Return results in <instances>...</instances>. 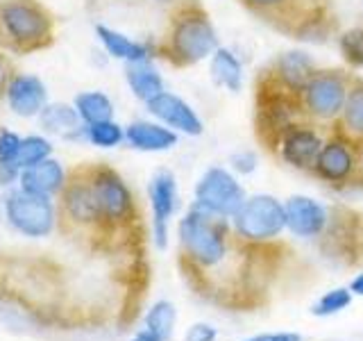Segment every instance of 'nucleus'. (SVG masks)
<instances>
[{"label": "nucleus", "instance_id": "nucleus-1", "mask_svg": "<svg viewBox=\"0 0 363 341\" xmlns=\"http://www.w3.org/2000/svg\"><path fill=\"white\" fill-rule=\"evenodd\" d=\"M179 269L189 287L202 298L225 307H245L252 278L266 264L270 244H250L220 219L191 205L177 225Z\"/></svg>", "mask_w": 363, "mask_h": 341}, {"label": "nucleus", "instance_id": "nucleus-2", "mask_svg": "<svg viewBox=\"0 0 363 341\" xmlns=\"http://www.w3.org/2000/svg\"><path fill=\"white\" fill-rule=\"evenodd\" d=\"M57 232L75 246L96 255H116L107 223L102 219L94 185L89 178V164L73 166L66 175V185L55 198Z\"/></svg>", "mask_w": 363, "mask_h": 341}, {"label": "nucleus", "instance_id": "nucleus-3", "mask_svg": "<svg viewBox=\"0 0 363 341\" xmlns=\"http://www.w3.org/2000/svg\"><path fill=\"white\" fill-rule=\"evenodd\" d=\"M89 178L94 185L96 198L100 205L102 219L107 223L111 234L113 250L118 253H134L143 246L145 227L139 200H136L132 187L128 185L116 168L107 162H86Z\"/></svg>", "mask_w": 363, "mask_h": 341}, {"label": "nucleus", "instance_id": "nucleus-4", "mask_svg": "<svg viewBox=\"0 0 363 341\" xmlns=\"http://www.w3.org/2000/svg\"><path fill=\"white\" fill-rule=\"evenodd\" d=\"M157 43V57L170 68H191L218 48V34L200 0L170 9L166 30Z\"/></svg>", "mask_w": 363, "mask_h": 341}, {"label": "nucleus", "instance_id": "nucleus-5", "mask_svg": "<svg viewBox=\"0 0 363 341\" xmlns=\"http://www.w3.org/2000/svg\"><path fill=\"white\" fill-rule=\"evenodd\" d=\"M238 5L295 41L325 43L338 28L329 0H238Z\"/></svg>", "mask_w": 363, "mask_h": 341}, {"label": "nucleus", "instance_id": "nucleus-6", "mask_svg": "<svg viewBox=\"0 0 363 341\" xmlns=\"http://www.w3.org/2000/svg\"><path fill=\"white\" fill-rule=\"evenodd\" d=\"M57 18L41 0H0V50L34 55L52 48Z\"/></svg>", "mask_w": 363, "mask_h": 341}, {"label": "nucleus", "instance_id": "nucleus-7", "mask_svg": "<svg viewBox=\"0 0 363 341\" xmlns=\"http://www.w3.org/2000/svg\"><path fill=\"white\" fill-rule=\"evenodd\" d=\"M306 119L298 91H291L277 82L266 68H259L255 75V136L259 146L272 157L279 136L293 123Z\"/></svg>", "mask_w": 363, "mask_h": 341}, {"label": "nucleus", "instance_id": "nucleus-8", "mask_svg": "<svg viewBox=\"0 0 363 341\" xmlns=\"http://www.w3.org/2000/svg\"><path fill=\"white\" fill-rule=\"evenodd\" d=\"M352 77L354 73L347 68H315L300 94L304 117L332 130L345 105Z\"/></svg>", "mask_w": 363, "mask_h": 341}, {"label": "nucleus", "instance_id": "nucleus-9", "mask_svg": "<svg viewBox=\"0 0 363 341\" xmlns=\"http://www.w3.org/2000/svg\"><path fill=\"white\" fill-rule=\"evenodd\" d=\"M234 232L250 244L277 242L286 230V207L270 193L247 196L243 207L232 216Z\"/></svg>", "mask_w": 363, "mask_h": 341}, {"label": "nucleus", "instance_id": "nucleus-10", "mask_svg": "<svg viewBox=\"0 0 363 341\" xmlns=\"http://www.w3.org/2000/svg\"><path fill=\"white\" fill-rule=\"evenodd\" d=\"M311 175L336 191H350L357 187L363 189L359 173V148L340 139L338 134L329 132L320 153H318Z\"/></svg>", "mask_w": 363, "mask_h": 341}, {"label": "nucleus", "instance_id": "nucleus-11", "mask_svg": "<svg viewBox=\"0 0 363 341\" xmlns=\"http://www.w3.org/2000/svg\"><path fill=\"white\" fill-rule=\"evenodd\" d=\"M247 193L230 170L223 166H211L200 175L193 189V205L220 219H230L243 207Z\"/></svg>", "mask_w": 363, "mask_h": 341}, {"label": "nucleus", "instance_id": "nucleus-12", "mask_svg": "<svg viewBox=\"0 0 363 341\" xmlns=\"http://www.w3.org/2000/svg\"><path fill=\"white\" fill-rule=\"evenodd\" d=\"M52 200L16 189L5 198V219L23 237H50L57 230V205Z\"/></svg>", "mask_w": 363, "mask_h": 341}, {"label": "nucleus", "instance_id": "nucleus-13", "mask_svg": "<svg viewBox=\"0 0 363 341\" xmlns=\"http://www.w3.org/2000/svg\"><path fill=\"white\" fill-rule=\"evenodd\" d=\"M329 128H323L309 119H302L298 123H293L291 128L279 136L277 148H275V159L284 166H289L293 170H304L311 173V168L318 159V153L329 136Z\"/></svg>", "mask_w": 363, "mask_h": 341}, {"label": "nucleus", "instance_id": "nucleus-14", "mask_svg": "<svg viewBox=\"0 0 363 341\" xmlns=\"http://www.w3.org/2000/svg\"><path fill=\"white\" fill-rule=\"evenodd\" d=\"M147 200H150V212H152V221H150L152 244L159 250H164L168 246L170 221H173L179 205L177 178L173 170L159 168L150 178V182H147Z\"/></svg>", "mask_w": 363, "mask_h": 341}, {"label": "nucleus", "instance_id": "nucleus-15", "mask_svg": "<svg viewBox=\"0 0 363 341\" xmlns=\"http://www.w3.org/2000/svg\"><path fill=\"white\" fill-rule=\"evenodd\" d=\"M145 109L152 114V117L164 123L166 128L182 132L186 136H200L204 132L202 119L196 114L186 100H182L179 96L170 94V91H162L159 96L145 102Z\"/></svg>", "mask_w": 363, "mask_h": 341}, {"label": "nucleus", "instance_id": "nucleus-16", "mask_svg": "<svg viewBox=\"0 0 363 341\" xmlns=\"http://www.w3.org/2000/svg\"><path fill=\"white\" fill-rule=\"evenodd\" d=\"M286 230L300 239H320L329 225V207L309 196H291L286 202Z\"/></svg>", "mask_w": 363, "mask_h": 341}, {"label": "nucleus", "instance_id": "nucleus-17", "mask_svg": "<svg viewBox=\"0 0 363 341\" xmlns=\"http://www.w3.org/2000/svg\"><path fill=\"white\" fill-rule=\"evenodd\" d=\"M7 105L21 119L39 117L43 107L48 105V87L43 85L39 75L16 73L7 87Z\"/></svg>", "mask_w": 363, "mask_h": 341}, {"label": "nucleus", "instance_id": "nucleus-18", "mask_svg": "<svg viewBox=\"0 0 363 341\" xmlns=\"http://www.w3.org/2000/svg\"><path fill=\"white\" fill-rule=\"evenodd\" d=\"M68 170H64L62 162L48 157L43 162L23 168L18 173V189L32 193V196H45V198H57L60 191L66 185Z\"/></svg>", "mask_w": 363, "mask_h": 341}, {"label": "nucleus", "instance_id": "nucleus-19", "mask_svg": "<svg viewBox=\"0 0 363 341\" xmlns=\"http://www.w3.org/2000/svg\"><path fill=\"white\" fill-rule=\"evenodd\" d=\"M266 71L281 82L284 87H289L291 91H298L302 94L304 85L309 82V77L313 75L315 71V62L309 57V53L304 50H286L277 57H272V60L264 66Z\"/></svg>", "mask_w": 363, "mask_h": 341}, {"label": "nucleus", "instance_id": "nucleus-20", "mask_svg": "<svg viewBox=\"0 0 363 341\" xmlns=\"http://www.w3.org/2000/svg\"><path fill=\"white\" fill-rule=\"evenodd\" d=\"M340 139L350 141L354 148H363V77L354 73L347 91L345 105L340 109V117L332 128Z\"/></svg>", "mask_w": 363, "mask_h": 341}, {"label": "nucleus", "instance_id": "nucleus-21", "mask_svg": "<svg viewBox=\"0 0 363 341\" xmlns=\"http://www.w3.org/2000/svg\"><path fill=\"white\" fill-rule=\"evenodd\" d=\"M177 132L166 128L164 123L132 121L125 128V144L141 153H164L177 146Z\"/></svg>", "mask_w": 363, "mask_h": 341}, {"label": "nucleus", "instance_id": "nucleus-22", "mask_svg": "<svg viewBox=\"0 0 363 341\" xmlns=\"http://www.w3.org/2000/svg\"><path fill=\"white\" fill-rule=\"evenodd\" d=\"M96 37L102 43L111 57L123 60L125 64L130 62H150L152 57H157V43L152 41H134L130 37H125L123 32L107 28V26H96Z\"/></svg>", "mask_w": 363, "mask_h": 341}, {"label": "nucleus", "instance_id": "nucleus-23", "mask_svg": "<svg viewBox=\"0 0 363 341\" xmlns=\"http://www.w3.org/2000/svg\"><path fill=\"white\" fill-rule=\"evenodd\" d=\"M41 128L50 134L68 141H84V123L79 119L75 105L68 102H48L39 114Z\"/></svg>", "mask_w": 363, "mask_h": 341}, {"label": "nucleus", "instance_id": "nucleus-24", "mask_svg": "<svg viewBox=\"0 0 363 341\" xmlns=\"http://www.w3.org/2000/svg\"><path fill=\"white\" fill-rule=\"evenodd\" d=\"M177 325V310L170 301H157L143 316V325L136 330L132 341H170Z\"/></svg>", "mask_w": 363, "mask_h": 341}, {"label": "nucleus", "instance_id": "nucleus-25", "mask_svg": "<svg viewBox=\"0 0 363 341\" xmlns=\"http://www.w3.org/2000/svg\"><path fill=\"white\" fill-rule=\"evenodd\" d=\"M125 80H128V87L132 89L134 98H139L141 102L152 100L155 96L162 94V91H166L164 77L152 66V62L125 64Z\"/></svg>", "mask_w": 363, "mask_h": 341}, {"label": "nucleus", "instance_id": "nucleus-26", "mask_svg": "<svg viewBox=\"0 0 363 341\" xmlns=\"http://www.w3.org/2000/svg\"><path fill=\"white\" fill-rule=\"evenodd\" d=\"M209 73L216 87L238 94L243 85V66L238 62V57L230 48H216L211 55V64H209Z\"/></svg>", "mask_w": 363, "mask_h": 341}, {"label": "nucleus", "instance_id": "nucleus-27", "mask_svg": "<svg viewBox=\"0 0 363 341\" xmlns=\"http://www.w3.org/2000/svg\"><path fill=\"white\" fill-rule=\"evenodd\" d=\"M73 105L84 125L113 119V102L102 91H82V94L75 96Z\"/></svg>", "mask_w": 363, "mask_h": 341}, {"label": "nucleus", "instance_id": "nucleus-28", "mask_svg": "<svg viewBox=\"0 0 363 341\" xmlns=\"http://www.w3.org/2000/svg\"><path fill=\"white\" fill-rule=\"evenodd\" d=\"M21 139L9 128H0V187H7L11 182H18L21 170L14 166V157L18 153Z\"/></svg>", "mask_w": 363, "mask_h": 341}, {"label": "nucleus", "instance_id": "nucleus-29", "mask_svg": "<svg viewBox=\"0 0 363 341\" xmlns=\"http://www.w3.org/2000/svg\"><path fill=\"white\" fill-rule=\"evenodd\" d=\"M52 155V144L45 139L41 134H28L21 139V146H18V153L14 157V166L18 170L28 168V166H34L43 162V159H48Z\"/></svg>", "mask_w": 363, "mask_h": 341}, {"label": "nucleus", "instance_id": "nucleus-30", "mask_svg": "<svg viewBox=\"0 0 363 341\" xmlns=\"http://www.w3.org/2000/svg\"><path fill=\"white\" fill-rule=\"evenodd\" d=\"M84 141L98 148H116L125 141V128L116 121H100L84 125Z\"/></svg>", "mask_w": 363, "mask_h": 341}, {"label": "nucleus", "instance_id": "nucleus-31", "mask_svg": "<svg viewBox=\"0 0 363 341\" xmlns=\"http://www.w3.org/2000/svg\"><path fill=\"white\" fill-rule=\"evenodd\" d=\"M352 301H354V293L350 291V287H334V289L325 291L320 298L311 305V314L318 318L336 316L343 310H347V307L352 305Z\"/></svg>", "mask_w": 363, "mask_h": 341}, {"label": "nucleus", "instance_id": "nucleus-32", "mask_svg": "<svg viewBox=\"0 0 363 341\" xmlns=\"http://www.w3.org/2000/svg\"><path fill=\"white\" fill-rule=\"evenodd\" d=\"M338 50L352 68H363V26L338 34Z\"/></svg>", "mask_w": 363, "mask_h": 341}, {"label": "nucleus", "instance_id": "nucleus-33", "mask_svg": "<svg viewBox=\"0 0 363 341\" xmlns=\"http://www.w3.org/2000/svg\"><path fill=\"white\" fill-rule=\"evenodd\" d=\"M230 166L236 175H252L257 170V155L252 151H236L230 155Z\"/></svg>", "mask_w": 363, "mask_h": 341}, {"label": "nucleus", "instance_id": "nucleus-34", "mask_svg": "<svg viewBox=\"0 0 363 341\" xmlns=\"http://www.w3.org/2000/svg\"><path fill=\"white\" fill-rule=\"evenodd\" d=\"M18 71H16V64L14 60L5 53V50H0V102L5 100L7 96V87L11 82V77H14Z\"/></svg>", "mask_w": 363, "mask_h": 341}, {"label": "nucleus", "instance_id": "nucleus-35", "mask_svg": "<svg viewBox=\"0 0 363 341\" xmlns=\"http://www.w3.org/2000/svg\"><path fill=\"white\" fill-rule=\"evenodd\" d=\"M216 339H218V330H216V325L204 321L189 325L184 335V341H216Z\"/></svg>", "mask_w": 363, "mask_h": 341}, {"label": "nucleus", "instance_id": "nucleus-36", "mask_svg": "<svg viewBox=\"0 0 363 341\" xmlns=\"http://www.w3.org/2000/svg\"><path fill=\"white\" fill-rule=\"evenodd\" d=\"M241 341H304L298 332H261L255 337H247Z\"/></svg>", "mask_w": 363, "mask_h": 341}, {"label": "nucleus", "instance_id": "nucleus-37", "mask_svg": "<svg viewBox=\"0 0 363 341\" xmlns=\"http://www.w3.org/2000/svg\"><path fill=\"white\" fill-rule=\"evenodd\" d=\"M350 291L354 293V296H361V298H363V271L359 273V276L352 278V282H350Z\"/></svg>", "mask_w": 363, "mask_h": 341}, {"label": "nucleus", "instance_id": "nucleus-38", "mask_svg": "<svg viewBox=\"0 0 363 341\" xmlns=\"http://www.w3.org/2000/svg\"><path fill=\"white\" fill-rule=\"evenodd\" d=\"M152 3H157V5H166V7H170V9H175V7L184 5V3H193V0H152Z\"/></svg>", "mask_w": 363, "mask_h": 341}, {"label": "nucleus", "instance_id": "nucleus-39", "mask_svg": "<svg viewBox=\"0 0 363 341\" xmlns=\"http://www.w3.org/2000/svg\"><path fill=\"white\" fill-rule=\"evenodd\" d=\"M359 173H361V182H363V148L359 151Z\"/></svg>", "mask_w": 363, "mask_h": 341}, {"label": "nucleus", "instance_id": "nucleus-40", "mask_svg": "<svg viewBox=\"0 0 363 341\" xmlns=\"http://www.w3.org/2000/svg\"><path fill=\"white\" fill-rule=\"evenodd\" d=\"M86 3H89V5H96V3H98V0H86Z\"/></svg>", "mask_w": 363, "mask_h": 341}, {"label": "nucleus", "instance_id": "nucleus-41", "mask_svg": "<svg viewBox=\"0 0 363 341\" xmlns=\"http://www.w3.org/2000/svg\"><path fill=\"white\" fill-rule=\"evenodd\" d=\"M361 18H363V0H361Z\"/></svg>", "mask_w": 363, "mask_h": 341}, {"label": "nucleus", "instance_id": "nucleus-42", "mask_svg": "<svg viewBox=\"0 0 363 341\" xmlns=\"http://www.w3.org/2000/svg\"><path fill=\"white\" fill-rule=\"evenodd\" d=\"M361 257H363V246H361Z\"/></svg>", "mask_w": 363, "mask_h": 341}]
</instances>
